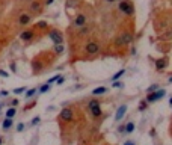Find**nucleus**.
<instances>
[{"label": "nucleus", "mask_w": 172, "mask_h": 145, "mask_svg": "<svg viewBox=\"0 0 172 145\" xmlns=\"http://www.w3.org/2000/svg\"><path fill=\"white\" fill-rule=\"evenodd\" d=\"M17 115V109L14 107V106H11L8 110H6V118H14Z\"/></svg>", "instance_id": "6ab92c4d"}, {"label": "nucleus", "mask_w": 172, "mask_h": 145, "mask_svg": "<svg viewBox=\"0 0 172 145\" xmlns=\"http://www.w3.org/2000/svg\"><path fill=\"white\" fill-rule=\"evenodd\" d=\"M63 51H65V45L63 44H55V47H53V53H55L56 56L62 55Z\"/></svg>", "instance_id": "2eb2a0df"}, {"label": "nucleus", "mask_w": 172, "mask_h": 145, "mask_svg": "<svg viewBox=\"0 0 172 145\" xmlns=\"http://www.w3.org/2000/svg\"><path fill=\"white\" fill-rule=\"evenodd\" d=\"M50 88H51L50 83H44L42 86H39V89H36V92H39V94H45V92L50 91Z\"/></svg>", "instance_id": "a211bd4d"}, {"label": "nucleus", "mask_w": 172, "mask_h": 145, "mask_svg": "<svg viewBox=\"0 0 172 145\" xmlns=\"http://www.w3.org/2000/svg\"><path fill=\"white\" fill-rule=\"evenodd\" d=\"M73 118H74V112H73L71 107H63L60 110V113H59V121L70 123V121H73Z\"/></svg>", "instance_id": "423d86ee"}, {"label": "nucleus", "mask_w": 172, "mask_h": 145, "mask_svg": "<svg viewBox=\"0 0 172 145\" xmlns=\"http://www.w3.org/2000/svg\"><path fill=\"white\" fill-rule=\"evenodd\" d=\"M133 131H135V123L133 121H130V123H127L125 124V127H124V133H133Z\"/></svg>", "instance_id": "f3484780"}, {"label": "nucleus", "mask_w": 172, "mask_h": 145, "mask_svg": "<svg viewBox=\"0 0 172 145\" xmlns=\"http://www.w3.org/2000/svg\"><path fill=\"white\" fill-rule=\"evenodd\" d=\"M88 110L91 112V115L94 118H100L103 115V109H101V103L100 100L97 98H92L89 103H88Z\"/></svg>", "instance_id": "f257e3e1"}, {"label": "nucleus", "mask_w": 172, "mask_h": 145, "mask_svg": "<svg viewBox=\"0 0 172 145\" xmlns=\"http://www.w3.org/2000/svg\"><path fill=\"white\" fill-rule=\"evenodd\" d=\"M35 26H36V29H41V30H45V29H48V24H47L45 21H38Z\"/></svg>", "instance_id": "412c9836"}, {"label": "nucleus", "mask_w": 172, "mask_h": 145, "mask_svg": "<svg viewBox=\"0 0 172 145\" xmlns=\"http://www.w3.org/2000/svg\"><path fill=\"white\" fill-rule=\"evenodd\" d=\"M147 107H148V103H147V101L143 100V101H140V103H139V107H137V109H139V110L142 112V110H145V109H147Z\"/></svg>", "instance_id": "b1692460"}, {"label": "nucleus", "mask_w": 172, "mask_h": 145, "mask_svg": "<svg viewBox=\"0 0 172 145\" xmlns=\"http://www.w3.org/2000/svg\"><path fill=\"white\" fill-rule=\"evenodd\" d=\"M124 73H125V70H119L118 73H115V74L112 76V82H113V80H119V79L124 76Z\"/></svg>", "instance_id": "aec40b11"}, {"label": "nucleus", "mask_w": 172, "mask_h": 145, "mask_svg": "<svg viewBox=\"0 0 172 145\" xmlns=\"http://www.w3.org/2000/svg\"><path fill=\"white\" fill-rule=\"evenodd\" d=\"M48 38L51 39L53 44H63V33L58 29H50L48 30Z\"/></svg>", "instance_id": "39448f33"}, {"label": "nucleus", "mask_w": 172, "mask_h": 145, "mask_svg": "<svg viewBox=\"0 0 172 145\" xmlns=\"http://www.w3.org/2000/svg\"><path fill=\"white\" fill-rule=\"evenodd\" d=\"M154 63H155V70H157V71H163V70L168 67L169 61H168V58H160V59L154 61Z\"/></svg>", "instance_id": "f8f14e48"}, {"label": "nucleus", "mask_w": 172, "mask_h": 145, "mask_svg": "<svg viewBox=\"0 0 172 145\" xmlns=\"http://www.w3.org/2000/svg\"><path fill=\"white\" fill-rule=\"evenodd\" d=\"M24 127H26V126H24L23 123H18V124H17V131H18V133H21V131L24 130Z\"/></svg>", "instance_id": "c85d7f7f"}, {"label": "nucleus", "mask_w": 172, "mask_h": 145, "mask_svg": "<svg viewBox=\"0 0 172 145\" xmlns=\"http://www.w3.org/2000/svg\"><path fill=\"white\" fill-rule=\"evenodd\" d=\"M155 89H158V85H155V83H154V85H151V86L147 89V94H148V92H153V91H155Z\"/></svg>", "instance_id": "c756f323"}, {"label": "nucleus", "mask_w": 172, "mask_h": 145, "mask_svg": "<svg viewBox=\"0 0 172 145\" xmlns=\"http://www.w3.org/2000/svg\"><path fill=\"white\" fill-rule=\"evenodd\" d=\"M53 3V0H45V3L44 5H51Z\"/></svg>", "instance_id": "4c0bfd02"}, {"label": "nucleus", "mask_w": 172, "mask_h": 145, "mask_svg": "<svg viewBox=\"0 0 172 145\" xmlns=\"http://www.w3.org/2000/svg\"><path fill=\"white\" fill-rule=\"evenodd\" d=\"M33 36H35V30H32V29L23 30L21 35H20V38L23 39L24 43H32V41H33Z\"/></svg>", "instance_id": "9b49d317"}, {"label": "nucleus", "mask_w": 172, "mask_h": 145, "mask_svg": "<svg viewBox=\"0 0 172 145\" xmlns=\"http://www.w3.org/2000/svg\"><path fill=\"white\" fill-rule=\"evenodd\" d=\"M24 91H26L24 86H23V88H17V89H14V94H15V95H20V94H23Z\"/></svg>", "instance_id": "a878e982"}, {"label": "nucleus", "mask_w": 172, "mask_h": 145, "mask_svg": "<svg viewBox=\"0 0 172 145\" xmlns=\"http://www.w3.org/2000/svg\"><path fill=\"white\" fill-rule=\"evenodd\" d=\"M124 127H125V126H124V124H121L119 127H118V131H119V133H124Z\"/></svg>", "instance_id": "f704fd0d"}, {"label": "nucleus", "mask_w": 172, "mask_h": 145, "mask_svg": "<svg viewBox=\"0 0 172 145\" xmlns=\"http://www.w3.org/2000/svg\"><path fill=\"white\" fill-rule=\"evenodd\" d=\"M124 145H136V144H135V142H131V141H127Z\"/></svg>", "instance_id": "e433bc0d"}, {"label": "nucleus", "mask_w": 172, "mask_h": 145, "mask_svg": "<svg viewBox=\"0 0 172 145\" xmlns=\"http://www.w3.org/2000/svg\"><path fill=\"white\" fill-rule=\"evenodd\" d=\"M85 24H88V18H86V15H83V14H77L76 18H74V21H73V26H74V27H82V26H85Z\"/></svg>", "instance_id": "9d476101"}, {"label": "nucleus", "mask_w": 172, "mask_h": 145, "mask_svg": "<svg viewBox=\"0 0 172 145\" xmlns=\"http://www.w3.org/2000/svg\"><path fill=\"white\" fill-rule=\"evenodd\" d=\"M165 95H166V91H165V89H155V91H153V92H148L145 101H147L148 104H150V103H155V101H158V100H162Z\"/></svg>", "instance_id": "f03ea898"}, {"label": "nucleus", "mask_w": 172, "mask_h": 145, "mask_svg": "<svg viewBox=\"0 0 172 145\" xmlns=\"http://www.w3.org/2000/svg\"><path fill=\"white\" fill-rule=\"evenodd\" d=\"M104 2H107V3H115L116 0H104Z\"/></svg>", "instance_id": "58836bf2"}, {"label": "nucleus", "mask_w": 172, "mask_h": 145, "mask_svg": "<svg viewBox=\"0 0 172 145\" xmlns=\"http://www.w3.org/2000/svg\"><path fill=\"white\" fill-rule=\"evenodd\" d=\"M63 80H65V79L59 76V77H58V80H56V83H58V85H62V83H63Z\"/></svg>", "instance_id": "473e14b6"}, {"label": "nucleus", "mask_w": 172, "mask_h": 145, "mask_svg": "<svg viewBox=\"0 0 172 145\" xmlns=\"http://www.w3.org/2000/svg\"><path fill=\"white\" fill-rule=\"evenodd\" d=\"M113 88H122L124 86V83L121 82V80H113V85H112Z\"/></svg>", "instance_id": "393cba45"}, {"label": "nucleus", "mask_w": 172, "mask_h": 145, "mask_svg": "<svg viewBox=\"0 0 172 145\" xmlns=\"http://www.w3.org/2000/svg\"><path fill=\"white\" fill-rule=\"evenodd\" d=\"M101 50V45L97 43V41H89L85 44V53L88 56H97Z\"/></svg>", "instance_id": "7ed1b4c3"}, {"label": "nucleus", "mask_w": 172, "mask_h": 145, "mask_svg": "<svg viewBox=\"0 0 172 145\" xmlns=\"http://www.w3.org/2000/svg\"><path fill=\"white\" fill-rule=\"evenodd\" d=\"M12 126H14V120L12 118H5L2 123V130H9Z\"/></svg>", "instance_id": "4468645a"}, {"label": "nucleus", "mask_w": 172, "mask_h": 145, "mask_svg": "<svg viewBox=\"0 0 172 145\" xmlns=\"http://www.w3.org/2000/svg\"><path fill=\"white\" fill-rule=\"evenodd\" d=\"M29 9L32 14H41L42 9H44V3L41 0H32L30 5H29Z\"/></svg>", "instance_id": "0eeeda50"}, {"label": "nucleus", "mask_w": 172, "mask_h": 145, "mask_svg": "<svg viewBox=\"0 0 172 145\" xmlns=\"http://www.w3.org/2000/svg\"><path fill=\"white\" fill-rule=\"evenodd\" d=\"M2 144H3V139H2V138H0V145H2Z\"/></svg>", "instance_id": "ea45409f"}, {"label": "nucleus", "mask_w": 172, "mask_h": 145, "mask_svg": "<svg viewBox=\"0 0 172 145\" xmlns=\"http://www.w3.org/2000/svg\"><path fill=\"white\" fill-rule=\"evenodd\" d=\"M130 41H131V33H127V32H124V33H121L119 36H116V44L119 45V47H124V45H127Z\"/></svg>", "instance_id": "6e6552de"}, {"label": "nucleus", "mask_w": 172, "mask_h": 145, "mask_svg": "<svg viewBox=\"0 0 172 145\" xmlns=\"http://www.w3.org/2000/svg\"><path fill=\"white\" fill-rule=\"evenodd\" d=\"M11 106L17 107V106H18V98H12V100H11Z\"/></svg>", "instance_id": "7c9ffc66"}, {"label": "nucleus", "mask_w": 172, "mask_h": 145, "mask_svg": "<svg viewBox=\"0 0 172 145\" xmlns=\"http://www.w3.org/2000/svg\"><path fill=\"white\" fill-rule=\"evenodd\" d=\"M0 76H3V77H9V73L3 71V70H0Z\"/></svg>", "instance_id": "72a5a7b5"}, {"label": "nucleus", "mask_w": 172, "mask_h": 145, "mask_svg": "<svg viewBox=\"0 0 172 145\" xmlns=\"http://www.w3.org/2000/svg\"><path fill=\"white\" fill-rule=\"evenodd\" d=\"M127 113V106L125 104H121L119 107H118V110H116V115H115V120L116 121H121L122 118H124V115Z\"/></svg>", "instance_id": "ddd939ff"}, {"label": "nucleus", "mask_w": 172, "mask_h": 145, "mask_svg": "<svg viewBox=\"0 0 172 145\" xmlns=\"http://www.w3.org/2000/svg\"><path fill=\"white\" fill-rule=\"evenodd\" d=\"M35 106H36V101L33 100V101H30L29 104H26V106H24V110L27 112V110H30V109H32V107H35Z\"/></svg>", "instance_id": "5701e85b"}, {"label": "nucleus", "mask_w": 172, "mask_h": 145, "mask_svg": "<svg viewBox=\"0 0 172 145\" xmlns=\"http://www.w3.org/2000/svg\"><path fill=\"white\" fill-rule=\"evenodd\" d=\"M8 94H9V92H8V91H0V95H2V97H6Z\"/></svg>", "instance_id": "c9c22d12"}, {"label": "nucleus", "mask_w": 172, "mask_h": 145, "mask_svg": "<svg viewBox=\"0 0 172 145\" xmlns=\"http://www.w3.org/2000/svg\"><path fill=\"white\" fill-rule=\"evenodd\" d=\"M24 92H26V98L29 100V98H32V97L36 94V88H32V89H29V91H24Z\"/></svg>", "instance_id": "4be33fe9"}, {"label": "nucleus", "mask_w": 172, "mask_h": 145, "mask_svg": "<svg viewBox=\"0 0 172 145\" xmlns=\"http://www.w3.org/2000/svg\"><path fill=\"white\" fill-rule=\"evenodd\" d=\"M30 21H32V15L30 14H27V12H23V14H20L18 24L21 26V27H26L27 24H30Z\"/></svg>", "instance_id": "1a4fd4ad"}, {"label": "nucleus", "mask_w": 172, "mask_h": 145, "mask_svg": "<svg viewBox=\"0 0 172 145\" xmlns=\"http://www.w3.org/2000/svg\"><path fill=\"white\" fill-rule=\"evenodd\" d=\"M9 68H11L12 73H17V63H15V62H11V63H9Z\"/></svg>", "instance_id": "bb28decb"}, {"label": "nucleus", "mask_w": 172, "mask_h": 145, "mask_svg": "<svg viewBox=\"0 0 172 145\" xmlns=\"http://www.w3.org/2000/svg\"><path fill=\"white\" fill-rule=\"evenodd\" d=\"M107 92V88H104V86H98L95 89H92V95H103Z\"/></svg>", "instance_id": "dca6fc26"}, {"label": "nucleus", "mask_w": 172, "mask_h": 145, "mask_svg": "<svg viewBox=\"0 0 172 145\" xmlns=\"http://www.w3.org/2000/svg\"><path fill=\"white\" fill-rule=\"evenodd\" d=\"M118 8H119V11L122 12V14H125V15H133L135 14V8H133V5H131L128 0H119Z\"/></svg>", "instance_id": "20e7f679"}, {"label": "nucleus", "mask_w": 172, "mask_h": 145, "mask_svg": "<svg viewBox=\"0 0 172 145\" xmlns=\"http://www.w3.org/2000/svg\"><path fill=\"white\" fill-rule=\"evenodd\" d=\"M58 77H59V76H55V77H51V79H50V80H48L47 83H50V85H51V83H55V82L58 80Z\"/></svg>", "instance_id": "2f4dec72"}, {"label": "nucleus", "mask_w": 172, "mask_h": 145, "mask_svg": "<svg viewBox=\"0 0 172 145\" xmlns=\"http://www.w3.org/2000/svg\"><path fill=\"white\" fill-rule=\"evenodd\" d=\"M39 121H41V118H39V116H35L33 120L30 121V126H36V124H39Z\"/></svg>", "instance_id": "cd10ccee"}]
</instances>
